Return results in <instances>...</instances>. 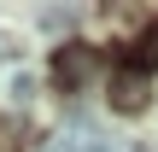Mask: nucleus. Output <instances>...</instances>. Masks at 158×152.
Listing matches in <instances>:
<instances>
[{
    "label": "nucleus",
    "instance_id": "nucleus-2",
    "mask_svg": "<svg viewBox=\"0 0 158 152\" xmlns=\"http://www.w3.org/2000/svg\"><path fill=\"white\" fill-rule=\"evenodd\" d=\"M147 100H152V88H147V76L123 64V70L111 76V105H117V111H141Z\"/></svg>",
    "mask_w": 158,
    "mask_h": 152
},
{
    "label": "nucleus",
    "instance_id": "nucleus-3",
    "mask_svg": "<svg viewBox=\"0 0 158 152\" xmlns=\"http://www.w3.org/2000/svg\"><path fill=\"white\" fill-rule=\"evenodd\" d=\"M129 59H135V70H158V23L141 29V41L129 47Z\"/></svg>",
    "mask_w": 158,
    "mask_h": 152
},
{
    "label": "nucleus",
    "instance_id": "nucleus-1",
    "mask_svg": "<svg viewBox=\"0 0 158 152\" xmlns=\"http://www.w3.org/2000/svg\"><path fill=\"white\" fill-rule=\"evenodd\" d=\"M88 76H94V47L64 41V47L53 53V82H59V88H82Z\"/></svg>",
    "mask_w": 158,
    "mask_h": 152
}]
</instances>
